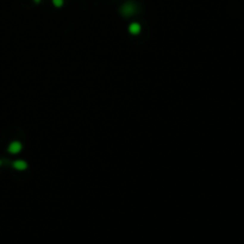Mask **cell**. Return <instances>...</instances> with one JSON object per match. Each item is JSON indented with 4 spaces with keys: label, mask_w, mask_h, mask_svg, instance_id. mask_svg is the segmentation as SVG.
<instances>
[{
    "label": "cell",
    "mask_w": 244,
    "mask_h": 244,
    "mask_svg": "<svg viewBox=\"0 0 244 244\" xmlns=\"http://www.w3.org/2000/svg\"><path fill=\"white\" fill-rule=\"evenodd\" d=\"M136 12V6H134V4H132V2H126L123 7H121V13L124 14V15H131V14H133Z\"/></svg>",
    "instance_id": "6da1fadb"
},
{
    "label": "cell",
    "mask_w": 244,
    "mask_h": 244,
    "mask_svg": "<svg viewBox=\"0 0 244 244\" xmlns=\"http://www.w3.org/2000/svg\"><path fill=\"white\" fill-rule=\"evenodd\" d=\"M20 149H21V145H20V143H18V142H13V143L8 146V150H10V152H12V154L19 152Z\"/></svg>",
    "instance_id": "7a4b0ae2"
},
{
    "label": "cell",
    "mask_w": 244,
    "mask_h": 244,
    "mask_svg": "<svg viewBox=\"0 0 244 244\" xmlns=\"http://www.w3.org/2000/svg\"><path fill=\"white\" fill-rule=\"evenodd\" d=\"M129 30H130V32H131V33H133V35H137V33L139 32V30H140V26H139L138 24L133 23V24H131V25H130Z\"/></svg>",
    "instance_id": "3957f363"
},
{
    "label": "cell",
    "mask_w": 244,
    "mask_h": 244,
    "mask_svg": "<svg viewBox=\"0 0 244 244\" xmlns=\"http://www.w3.org/2000/svg\"><path fill=\"white\" fill-rule=\"evenodd\" d=\"M13 165H14V168H17V169H19V170H23V169L26 168V163H25L24 161H15Z\"/></svg>",
    "instance_id": "277c9868"
},
{
    "label": "cell",
    "mask_w": 244,
    "mask_h": 244,
    "mask_svg": "<svg viewBox=\"0 0 244 244\" xmlns=\"http://www.w3.org/2000/svg\"><path fill=\"white\" fill-rule=\"evenodd\" d=\"M52 2H54V5H55V6H57V7H60V6L62 5V2H63V0H52Z\"/></svg>",
    "instance_id": "5b68a950"
},
{
    "label": "cell",
    "mask_w": 244,
    "mask_h": 244,
    "mask_svg": "<svg viewBox=\"0 0 244 244\" xmlns=\"http://www.w3.org/2000/svg\"><path fill=\"white\" fill-rule=\"evenodd\" d=\"M35 1H36V2H38V1H39V0H35Z\"/></svg>",
    "instance_id": "8992f818"
}]
</instances>
